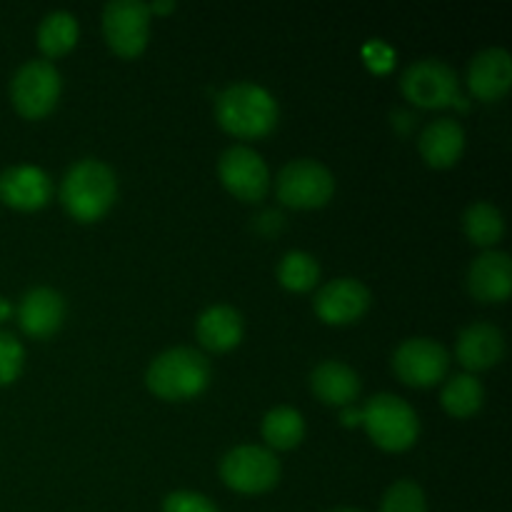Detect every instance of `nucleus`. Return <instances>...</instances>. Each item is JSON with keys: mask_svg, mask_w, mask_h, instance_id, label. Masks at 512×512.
I'll return each mask as SVG.
<instances>
[{"mask_svg": "<svg viewBox=\"0 0 512 512\" xmlns=\"http://www.w3.org/2000/svg\"><path fill=\"white\" fill-rule=\"evenodd\" d=\"M215 120L235 138H265L278 125V103L263 85L235 83L215 98Z\"/></svg>", "mask_w": 512, "mask_h": 512, "instance_id": "f257e3e1", "label": "nucleus"}, {"mask_svg": "<svg viewBox=\"0 0 512 512\" xmlns=\"http://www.w3.org/2000/svg\"><path fill=\"white\" fill-rule=\"evenodd\" d=\"M118 180L105 163L85 158L65 173L60 185V203L78 223H95L115 203Z\"/></svg>", "mask_w": 512, "mask_h": 512, "instance_id": "f03ea898", "label": "nucleus"}, {"mask_svg": "<svg viewBox=\"0 0 512 512\" xmlns=\"http://www.w3.org/2000/svg\"><path fill=\"white\" fill-rule=\"evenodd\" d=\"M150 393L163 400H190L210 383V363L193 348H173L160 353L145 375Z\"/></svg>", "mask_w": 512, "mask_h": 512, "instance_id": "7ed1b4c3", "label": "nucleus"}, {"mask_svg": "<svg viewBox=\"0 0 512 512\" xmlns=\"http://www.w3.org/2000/svg\"><path fill=\"white\" fill-rule=\"evenodd\" d=\"M363 428L370 440L388 453H403L418 440L420 423L415 410L403 398L380 393L370 398L363 408Z\"/></svg>", "mask_w": 512, "mask_h": 512, "instance_id": "20e7f679", "label": "nucleus"}, {"mask_svg": "<svg viewBox=\"0 0 512 512\" xmlns=\"http://www.w3.org/2000/svg\"><path fill=\"white\" fill-rule=\"evenodd\" d=\"M60 73L50 60H28L10 80V100L23 118H45L60 98Z\"/></svg>", "mask_w": 512, "mask_h": 512, "instance_id": "39448f33", "label": "nucleus"}, {"mask_svg": "<svg viewBox=\"0 0 512 512\" xmlns=\"http://www.w3.org/2000/svg\"><path fill=\"white\" fill-rule=\"evenodd\" d=\"M278 200L288 208L298 210H313L323 208L335 193V180L325 165L318 160L300 158L285 165L278 175Z\"/></svg>", "mask_w": 512, "mask_h": 512, "instance_id": "423d86ee", "label": "nucleus"}, {"mask_svg": "<svg viewBox=\"0 0 512 512\" xmlns=\"http://www.w3.org/2000/svg\"><path fill=\"white\" fill-rule=\"evenodd\" d=\"M220 478L235 493L260 495L268 493L280 480V463L273 450L260 445H240L233 448L220 463Z\"/></svg>", "mask_w": 512, "mask_h": 512, "instance_id": "0eeeda50", "label": "nucleus"}, {"mask_svg": "<svg viewBox=\"0 0 512 512\" xmlns=\"http://www.w3.org/2000/svg\"><path fill=\"white\" fill-rule=\"evenodd\" d=\"M150 10L140 0H113L103 10V33L120 58H138L148 45Z\"/></svg>", "mask_w": 512, "mask_h": 512, "instance_id": "6e6552de", "label": "nucleus"}, {"mask_svg": "<svg viewBox=\"0 0 512 512\" xmlns=\"http://www.w3.org/2000/svg\"><path fill=\"white\" fill-rule=\"evenodd\" d=\"M405 98L418 108H448L458 103V75L448 63L435 58L410 65L400 80Z\"/></svg>", "mask_w": 512, "mask_h": 512, "instance_id": "1a4fd4ad", "label": "nucleus"}, {"mask_svg": "<svg viewBox=\"0 0 512 512\" xmlns=\"http://www.w3.org/2000/svg\"><path fill=\"white\" fill-rule=\"evenodd\" d=\"M450 355L438 340L410 338L393 355V370L405 385L433 388L448 375Z\"/></svg>", "mask_w": 512, "mask_h": 512, "instance_id": "9d476101", "label": "nucleus"}, {"mask_svg": "<svg viewBox=\"0 0 512 512\" xmlns=\"http://www.w3.org/2000/svg\"><path fill=\"white\" fill-rule=\"evenodd\" d=\"M220 180L225 190L245 203H258L270 188V173L265 160L248 145H233L220 155Z\"/></svg>", "mask_w": 512, "mask_h": 512, "instance_id": "9b49d317", "label": "nucleus"}, {"mask_svg": "<svg viewBox=\"0 0 512 512\" xmlns=\"http://www.w3.org/2000/svg\"><path fill=\"white\" fill-rule=\"evenodd\" d=\"M318 318L328 325H350L370 308V293L360 280L338 278L318 290L313 300Z\"/></svg>", "mask_w": 512, "mask_h": 512, "instance_id": "f8f14e48", "label": "nucleus"}, {"mask_svg": "<svg viewBox=\"0 0 512 512\" xmlns=\"http://www.w3.org/2000/svg\"><path fill=\"white\" fill-rule=\"evenodd\" d=\"M53 183L35 165H15L0 175V200L15 210H40L50 200Z\"/></svg>", "mask_w": 512, "mask_h": 512, "instance_id": "ddd939ff", "label": "nucleus"}, {"mask_svg": "<svg viewBox=\"0 0 512 512\" xmlns=\"http://www.w3.org/2000/svg\"><path fill=\"white\" fill-rule=\"evenodd\" d=\"M65 320V300L53 288H35L23 295L18 305V323L25 335L35 340L58 333Z\"/></svg>", "mask_w": 512, "mask_h": 512, "instance_id": "4468645a", "label": "nucleus"}, {"mask_svg": "<svg viewBox=\"0 0 512 512\" xmlns=\"http://www.w3.org/2000/svg\"><path fill=\"white\" fill-rule=\"evenodd\" d=\"M468 290L480 303H503L512 290V260L508 253L488 250L468 270Z\"/></svg>", "mask_w": 512, "mask_h": 512, "instance_id": "2eb2a0df", "label": "nucleus"}, {"mask_svg": "<svg viewBox=\"0 0 512 512\" xmlns=\"http://www.w3.org/2000/svg\"><path fill=\"white\" fill-rule=\"evenodd\" d=\"M468 85L473 95L485 103L500 100L512 85V58L508 50L488 48L470 63Z\"/></svg>", "mask_w": 512, "mask_h": 512, "instance_id": "dca6fc26", "label": "nucleus"}, {"mask_svg": "<svg viewBox=\"0 0 512 512\" xmlns=\"http://www.w3.org/2000/svg\"><path fill=\"white\" fill-rule=\"evenodd\" d=\"M455 355H458L460 365L473 370V373H478V370H488L503 360L505 338L495 325L473 323L458 335Z\"/></svg>", "mask_w": 512, "mask_h": 512, "instance_id": "f3484780", "label": "nucleus"}, {"mask_svg": "<svg viewBox=\"0 0 512 512\" xmlns=\"http://www.w3.org/2000/svg\"><path fill=\"white\" fill-rule=\"evenodd\" d=\"M310 388L320 403L333 408H348L360 395V378L350 365L340 360H325L310 375Z\"/></svg>", "mask_w": 512, "mask_h": 512, "instance_id": "a211bd4d", "label": "nucleus"}, {"mask_svg": "<svg viewBox=\"0 0 512 512\" xmlns=\"http://www.w3.org/2000/svg\"><path fill=\"white\" fill-rule=\"evenodd\" d=\"M465 150V133L453 118L433 120L420 135V155L430 168H453Z\"/></svg>", "mask_w": 512, "mask_h": 512, "instance_id": "6ab92c4d", "label": "nucleus"}, {"mask_svg": "<svg viewBox=\"0 0 512 512\" xmlns=\"http://www.w3.org/2000/svg\"><path fill=\"white\" fill-rule=\"evenodd\" d=\"M243 318L230 305H213L195 323L200 345L213 353H228L243 340Z\"/></svg>", "mask_w": 512, "mask_h": 512, "instance_id": "aec40b11", "label": "nucleus"}, {"mask_svg": "<svg viewBox=\"0 0 512 512\" xmlns=\"http://www.w3.org/2000/svg\"><path fill=\"white\" fill-rule=\"evenodd\" d=\"M263 438L273 450H293L305 438V420L295 408H273L263 418Z\"/></svg>", "mask_w": 512, "mask_h": 512, "instance_id": "412c9836", "label": "nucleus"}, {"mask_svg": "<svg viewBox=\"0 0 512 512\" xmlns=\"http://www.w3.org/2000/svg\"><path fill=\"white\" fill-rule=\"evenodd\" d=\"M78 43V20L65 10H55L43 18L38 28V48L48 58H60L70 53Z\"/></svg>", "mask_w": 512, "mask_h": 512, "instance_id": "4be33fe9", "label": "nucleus"}, {"mask_svg": "<svg viewBox=\"0 0 512 512\" xmlns=\"http://www.w3.org/2000/svg\"><path fill=\"white\" fill-rule=\"evenodd\" d=\"M440 400H443V408L448 415H453V418H470V415H475L483 408L485 390L480 380H475L473 375H453L445 383Z\"/></svg>", "mask_w": 512, "mask_h": 512, "instance_id": "5701e85b", "label": "nucleus"}, {"mask_svg": "<svg viewBox=\"0 0 512 512\" xmlns=\"http://www.w3.org/2000/svg\"><path fill=\"white\" fill-rule=\"evenodd\" d=\"M465 233L480 248H493L505 233V220L500 210L490 203H475L465 210Z\"/></svg>", "mask_w": 512, "mask_h": 512, "instance_id": "b1692460", "label": "nucleus"}, {"mask_svg": "<svg viewBox=\"0 0 512 512\" xmlns=\"http://www.w3.org/2000/svg\"><path fill=\"white\" fill-rule=\"evenodd\" d=\"M318 278V260H315L313 255L303 253V250L288 253L278 265L280 285H283L285 290H293V293H308V290H313V285L318 283Z\"/></svg>", "mask_w": 512, "mask_h": 512, "instance_id": "393cba45", "label": "nucleus"}, {"mask_svg": "<svg viewBox=\"0 0 512 512\" xmlns=\"http://www.w3.org/2000/svg\"><path fill=\"white\" fill-rule=\"evenodd\" d=\"M380 512H428L425 493L413 480H400L388 488L383 503H380Z\"/></svg>", "mask_w": 512, "mask_h": 512, "instance_id": "a878e982", "label": "nucleus"}, {"mask_svg": "<svg viewBox=\"0 0 512 512\" xmlns=\"http://www.w3.org/2000/svg\"><path fill=\"white\" fill-rule=\"evenodd\" d=\"M25 363L23 345L15 340V335L0 330V385H10L18 380Z\"/></svg>", "mask_w": 512, "mask_h": 512, "instance_id": "bb28decb", "label": "nucleus"}, {"mask_svg": "<svg viewBox=\"0 0 512 512\" xmlns=\"http://www.w3.org/2000/svg\"><path fill=\"white\" fill-rule=\"evenodd\" d=\"M163 512H218V508L205 495L180 490V493H170L165 498Z\"/></svg>", "mask_w": 512, "mask_h": 512, "instance_id": "cd10ccee", "label": "nucleus"}, {"mask_svg": "<svg viewBox=\"0 0 512 512\" xmlns=\"http://www.w3.org/2000/svg\"><path fill=\"white\" fill-rule=\"evenodd\" d=\"M365 53L370 55V60H368L370 68L380 70V73H383V70H388L390 65L395 63L393 50H390L385 43H380V40H373V43H370L368 48H365Z\"/></svg>", "mask_w": 512, "mask_h": 512, "instance_id": "c85d7f7f", "label": "nucleus"}, {"mask_svg": "<svg viewBox=\"0 0 512 512\" xmlns=\"http://www.w3.org/2000/svg\"><path fill=\"white\" fill-rule=\"evenodd\" d=\"M340 420H343L345 428H355V425H363V408H353V405H348V408H343V413H340Z\"/></svg>", "mask_w": 512, "mask_h": 512, "instance_id": "c756f323", "label": "nucleus"}, {"mask_svg": "<svg viewBox=\"0 0 512 512\" xmlns=\"http://www.w3.org/2000/svg\"><path fill=\"white\" fill-rule=\"evenodd\" d=\"M148 10L150 13H170V10H175V3L173 0H158V3H153V5H148Z\"/></svg>", "mask_w": 512, "mask_h": 512, "instance_id": "7c9ffc66", "label": "nucleus"}, {"mask_svg": "<svg viewBox=\"0 0 512 512\" xmlns=\"http://www.w3.org/2000/svg\"><path fill=\"white\" fill-rule=\"evenodd\" d=\"M10 315H13V305H10L5 298H0V323H3V320H8Z\"/></svg>", "mask_w": 512, "mask_h": 512, "instance_id": "2f4dec72", "label": "nucleus"}, {"mask_svg": "<svg viewBox=\"0 0 512 512\" xmlns=\"http://www.w3.org/2000/svg\"><path fill=\"white\" fill-rule=\"evenodd\" d=\"M333 512H360V510H353V508H340V510H333Z\"/></svg>", "mask_w": 512, "mask_h": 512, "instance_id": "473e14b6", "label": "nucleus"}]
</instances>
